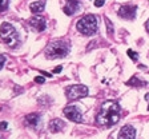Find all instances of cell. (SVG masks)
Returning a JSON list of instances; mask_svg holds the SVG:
<instances>
[{
  "mask_svg": "<svg viewBox=\"0 0 149 139\" xmlns=\"http://www.w3.org/2000/svg\"><path fill=\"white\" fill-rule=\"evenodd\" d=\"M121 108L117 102L108 100L101 106L99 114L96 115V123L101 127H110L116 124L120 119Z\"/></svg>",
  "mask_w": 149,
  "mask_h": 139,
  "instance_id": "1",
  "label": "cell"
},
{
  "mask_svg": "<svg viewBox=\"0 0 149 139\" xmlns=\"http://www.w3.org/2000/svg\"><path fill=\"white\" fill-rule=\"evenodd\" d=\"M71 45L65 40H53L47 45L45 48V56L48 59H57V58H65L69 54Z\"/></svg>",
  "mask_w": 149,
  "mask_h": 139,
  "instance_id": "2",
  "label": "cell"
},
{
  "mask_svg": "<svg viewBox=\"0 0 149 139\" xmlns=\"http://www.w3.org/2000/svg\"><path fill=\"white\" fill-rule=\"evenodd\" d=\"M97 27H99V24H97V17L95 15H92V13H89V15L83 16L81 19L77 21L76 30L85 36H92L97 32Z\"/></svg>",
  "mask_w": 149,
  "mask_h": 139,
  "instance_id": "3",
  "label": "cell"
},
{
  "mask_svg": "<svg viewBox=\"0 0 149 139\" xmlns=\"http://www.w3.org/2000/svg\"><path fill=\"white\" fill-rule=\"evenodd\" d=\"M0 38L6 43L7 45H9L11 48L17 47L19 44V35L16 30L13 28V26L8 21H4L2 26H0Z\"/></svg>",
  "mask_w": 149,
  "mask_h": 139,
  "instance_id": "4",
  "label": "cell"
},
{
  "mask_svg": "<svg viewBox=\"0 0 149 139\" xmlns=\"http://www.w3.org/2000/svg\"><path fill=\"white\" fill-rule=\"evenodd\" d=\"M65 95L68 100H74V99H81L88 95V87L84 84H73L68 86L65 88Z\"/></svg>",
  "mask_w": 149,
  "mask_h": 139,
  "instance_id": "5",
  "label": "cell"
},
{
  "mask_svg": "<svg viewBox=\"0 0 149 139\" xmlns=\"http://www.w3.org/2000/svg\"><path fill=\"white\" fill-rule=\"evenodd\" d=\"M64 115L69 120H72V122H76V123L83 122V114H81V111L79 110L77 106H68V107H65Z\"/></svg>",
  "mask_w": 149,
  "mask_h": 139,
  "instance_id": "6",
  "label": "cell"
},
{
  "mask_svg": "<svg viewBox=\"0 0 149 139\" xmlns=\"http://www.w3.org/2000/svg\"><path fill=\"white\" fill-rule=\"evenodd\" d=\"M136 10L137 7L136 6H132V4H124V6H121L119 8V16L123 17V19H128V20H132L134 19V16H136Z\"/></svg>",
  "mask_w": 149,
  "mask_h": 139,
  "instance_id": "7",
  "label": "cell"
},
{
  "mask_svg": "<svg viewBox=\"0 0 149 139\" xmlns=\"http://www.w3.org/2000/svg\"><path fill=\"white\" fill-rule=\"evenodd\" d=\"M134 136H136V130H134V127L127 124V126H124L120 130L117 139H134Z\"/></svg>",
  "mask_w": 149,
  "mask_h": 139,
  "instance_id": "8",
  "label": "cell"
},
{
  "mask_svg": "<svg viewBox=\"0 0 149 139\" xmlns=\"http://www.w3.org/2000/svg\"><path fill=\"white\" fill-rule=\"evenodd\" d=\"M79 7H80V0H67L64 6V13L71 16L74 12H77Z\"/></svg>",
  "mask_w": 149,
  "mask_h": 139,
  "instance_id": "9",
  "label": "cell"
},
{
  "mask_svg": "<svg viewBox=\"0 0 149 139\" xmlns=\"http://www.w3.org/2000/svg\"><path fill=\"white\" fill-rule=\"evenodd\" d=\"M29 24L33 27L35 30H37L39 32H43L47 27V23H45V19L43 16H33L29 21Z\"/></svg>",
  "mask_w": 149,
  "mask_h": 139,
  "instance_id": "10",
  "label": "cell"
},
{
  "mask_svg": "<svg viewBox=\"0 0 149 139\" xmlns=\"http://www.w3.org/2000/svg\"><path fill=\"white\" fill-rule=\"evenodd\" d=\"M64 127H65V123L59 118H55L49 122V131L51 132H60Z\"/></svg>",
  "mask_w": 149,
  "mask_h": 139,
  "instance_id": "11",
  "label": "cell"
},
{
  "mask_svg": "<svg viewBox=\"0 0 149 139\" xmlns=\"http://www.w3.org/2000/svg\"><path fill=\"white\" fill-rule=\"evenodd\" d=\"M40 115L39 114H28L25 117V123L31 127H37L40 124Z\"/></svg>",
  "mask_w": 149,
  "mask_h": 139,
  "instance_id": "12",
  "label": "cell"
},
{
  "mask_svg": "<svg viewBox=\"0 0 149 139\" xmlns=\"http://www.w3.org/2000/svg\"><path fill=\"white\" fill-rule=\"evenodd\" d=\"M45 8V2L44 0H40V2H35V3H31L29 4V10L35 13H40L43 12Z\"/></svg>",
  "mask_w": 149,
  "mask_h": 139,
  "instance_id": "13",
  "label": "cell"
},
{
  "mask_svg": "<svg viewBox=\"0 0 149 139\" xmlns=\"http://www.w3.org/2000/svg\"><path fill=\"white\" fill-rule=\"evenodd\" d=\"M127 86H132V87H144V86H146V82L138 79L137 76H132V78H130V80L127 82Z\"/></svg>",
  "mask_w": 149,
  "mask_h": 139,
  "instance_id": "14",
  "label": "cell"
},
{
  "mask_svg": "<svg viewBox=\"0 0 149 139\" xmlns=\"http://www.w3.org/2000/svg\"><path fill=\"white\" fill-rule=\"evenodd\" d=\"M105 27H106V32L112 36L113 35V32H115V27L113 24H112V21L108 19V17H105Z\"/></svg>",
  "mask_w": 149,
  "mask_h": 139,
  "instance_id": "15",
  "label": "cell"
},
{
  "mask_svg": "<svg viewBox=\"0 0 149 139\" xmlns=\"http://www.w3.org/2000/svg\"><path fill=\"white\" fill-rule=\"evenodd\" d=\"M127 54H128V56H129L130 59H132L133 62H136V60L138 59V54H137V52H134L133 50H128V51H127Z\"/></svg>",
  "mask_w": 149,
  "mask_h": 139,
  "instance_id": "16",
  "label": "cell"
},
{
  "mask_svg": "<svg viewBox=\"0 0 149 139\" xmlns=\"http://www.w3.org/2000/svg\"><path fill=\"white\" fill-rule=\"evenodd\" d=\"M8 8V0H0V12H4Z\"/></svg>",
  "mask_w": 149,
  "mask_h": 139,
  "instance_id": "17",
  "label": "cell"
},
{
  "mask_svg": "<svg viewBox=\"0 0 149 139\" xmlns=\"http://www.w3.org/2000/svg\"><path fill=\"white\" fill-rule=\"evenodd\" d=\"M105 3V0H95V6L96 7H102Z\"/></svg>",
  "mask_w": 149,
  "mask_h": 139,
  "instance_id": "18",
  "label": "cell"
},
{
  "mask_svg": "<svg viewBox=\"0 0 149 139\" xmlns=\"http://www.w3.org/2000/svg\"><path fill=\"white\" fill-rule=\"evenodd\" d=\"M4 63H6V56H4V55H0V70L3 68Z\"/></svg>",
  "mask_w": 149,
  "mask_h": 139,
  "instance_id": "19",
  "label": "cell"
},
{
  "mask_svg": "<svg viewBox=\"0 0 149 139\" xmlns=\"http://www.w3.org/2000/svg\"><path fill=\"white\" fill-rule=\"evenodd\" d=\"M35 82L39 83V84H43V83H44V78L43 76H36L35 78Z\"/></svg>",
  "mask_w": 149,
  "mask_h": 139,
  "instance_id": "20",
  "label": "cell"
},
{
  "mask_svg": "<svg viewBox=\"0 0 149 139\" xmlns=\"http://www.w3.org/2000/svg\"><path fill=\"white\" fill-rule=\"evenodd\" d=\"M7 127H8V123L7 122H0V130H2V131L7 130Z\"/></svg>",
  "mask_w": 149,
  "mask_h": 139,
  "instance_id": "21",
  "label": "cell"
},
{
  "mask_svg": "<svg viewBox=\"0 0 149 139\" xmlns=\"http://www.w3.org/2000/svg\"><path fill=\"white\" fill-rule=\"evenodd\" d=\"M61 70H63V67H61V66H59V67H56V68L53 70V74H59L60 71H61Z\"/></svg>",
  "mask_w": 149,
  "mask_h": 139,
  "instance_id": "22",
  "label": "cell"
},
{
  "mask_svg": "<svg viewBox=\"0 0 149 139\" xmlns=\"http://www.w3.org/2000/svg\"><path fill=\"white\" fill-rule=\"evenodd\" d=\"M41 75H44V76H47V78H52V75H51V74L45 72V71H41Z\"/></svg>",
  "mask_w": 149,
  "mask_h": 139,
  "instance_id": "23",
  "label": "cell"
},
{
  "mask_svg": "<svg viewBox=\"0 0 149 139\" xmlns=\"http://www.w3.org/2000/svg\"><path fill=\"white\" fill-rule=\"evenodd\" d=\"M145 28H146V31L149 32V19H148V21H146V24H145Z\"/></svg>",
  "mask_w": 149,
  "mask_h": 139,
  "instance_id": "24",
  "label": "cell"
},
{
  "mask_svg": "<svg viewBox=\"0 0 149 139\" xmlns=\"http://www.w3.org/2000/svg\"><path fill=\"white\" fill-rule=\"evenodd\" d=\"M145 99H146V100H148V102H149V92H148V94H146V95H145Z\"/></svg>",
  "mask_w": 149,
  "mask_h": 139,
  "instance_id": "25",
  "label": "cell"
},
{
  "mask_svg": "<svg viewBox=\"0 0 149 139\" xmlns=\"http://www.w3.org/2000/svg\"><path fill=\"white\" fill-rule=\"evenodd\" d=\"M0 139H3V138H2V136H0Z\"/></svg>",
  "mask_w": 149,
  "mask_h": 139,
  "instance_id": "26",
  "label": "cell"
},
{
  "mask_svg": "<svg viewBox=\"0 0 149 139\" xmlns=\"http://www.w3.org/2000/svg\"><path fill=\"white\" fill-rule=\"evenodd\" d=\"M148 110H149V107H148Z\"/></svg>",
  "mask_w": 149,
  "mask_h": 139,
  "instance_id": "27",
  "label": "cell"
}]
</instances>
